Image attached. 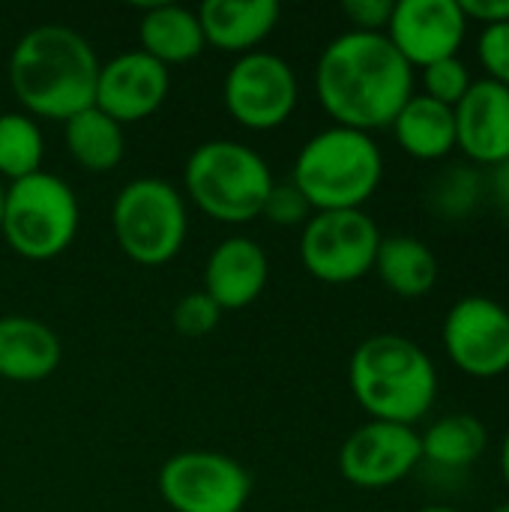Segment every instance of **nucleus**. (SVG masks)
I'll list each match as a JSON object with an SVG mask.
<instances>
[{"label": "nucleus", "mask_w": 509, "mask_h": 512, "mask_svg": "<svg viewBox=\"0 0 509 512\" xmlns=\"http://www.w3.org/2000/svg\"><path fill=\"white\" fill-rule=\"evenodd\" d=\"M219 315L222 309L204 291H192L174 306V327L180 336L198 339V336H207L219 324Z\"/></svg>", "instance_id": "nucleus-27"}, {"label": "nucleus", "mask_w": 509, "mask_h": 512, "mask_svg": "<svg viewBox=\"0 0 509 512\" xmlns=\"http://www.w3.org/2000/svg\"><path fill=\"white\" fill-rule=\"evenodd\" d=\"M222 96L228 114L240 126L267 132L294 114L300 87L288 60L270 51H249L228 69Z\"/></svg>", "instance_id": "nucleus-10"}, {"label": "nucleus", "mask_w": 509, "mask_h": 512, "mask_svg": "<svg viewBox=\"0 0 509 512\" xmlns=\"http://www.w3.org/2000/svg\"><path fill=\"white\" fill-rule=\"evenodd\" d=\"M477 57L486 69V78L509 90V24H492L480 30Z\"/></svg>", "instance_id": "nucleus-28"}, {"label": "nucleus", "mask_w": 509, "mask_h": 512, "mask_svg": "<svg viewBox=\"0 0 509 512\" xmlns=\"http://www.w3.org/2000/svg\"><path fill=\"white\" fill-rule=\"evenodd\" d=\"M417 512H462V510H456V507H447V504H435V507H423V510H417Z\"/></svg>", "instance_id": "nucleus-34"}, {"label": "nucleus", "mask_w": 509, "mask_h": 512, "mask_svg": "<svg viewBox=\"0 0 509 512\" xmlns=\"http://www.w3.org/2000/svg\"><path fill=\"white\" fill-rule=\"evenodd\" d=\"M393 0H345L342 12L345 18L354 24L351 30H363V33H384L393 15Z\"/></svg>", "instance_id": "nucleus-30"}, {"label": "nucleus", "mask_w": 509, "mask_h": 512, "mask_svg": "<svg viewBox=\"0 0 509 512\" xmlns=\"http://www.w3.org/2000/svg\"><path fill=\"white\" fill-rule=\"evenodd\" d=\"M99 60L90 42L66 24L27 30L9 57V84L33 117L69 120L96 99Z\"/></svg>", "instance_id": "nucleus-2"}, {"label": "nucleus", "mask_w": 509, "mask_h": 512, "mask_svg": "<svg viewBox=\"0 0 509 512\" xmlns=\"http://www.w3.org/2000/svg\"><path fill=\"white\" fill-rule=\"evenodd\" d=\"M471 84H474V78L462 57H447V60L423 66V93L441 105L456 108L462 102V96L471 90Z\"/></svg>", "instance_id": "nucleus-26"}, {"label": "nucleus", "mask_w": 509, "mask_h": 512, "mask_svg": "<svg viewBox=\"0 0 509 512\" xmlns=\"http://www.w3.org/2000/svg\"><path fill=\"white\" fill-rule=\"evenodd\" d=\"M63 141L69 156L84 168V171H111L120 165L126 153V135L117 120H111L105 111L96 105L72 114L63 123Z\"/></svg>", "instance_id": "nucleus-23"}, {"label": "nucleus", "mask_w": 509, "mask_h": 512, "mask_svg": "<svg viewBox=\"0 0 509 512\" xmlns=\"http://www.w3.org/2000/svg\"><path fill=\"white\" fill-rule=\"evenodd\" d=\"M420 462V432L381 420L354 429L339 450V471L357 489H390L411 477Z\"/></svg>", "instance_id": "nucleus-12"}, {"label": "nucleus", "mask_w": 509, "mask_h": 512, "mask_svg": "<svg viewBox=\"0 0 509 512\" xmlns=\"http://www.w3.org/2000/svg\"><path fill=\"white\" fill-rule=\"evenodd\" d=\"M45 138L36 120L24 111L0 114V180H24L42 171Z\"/></svg>", "instance_id": "nucleus-25"}, {"label": "nucleus", "mask_w": 509, "mask_h": 512, "mask_svg": "<svg viewBox=\"0 0 509 512\" xmlns=\"http://www.w3.org/2000/svg\"><path fill=\"white\" fill-rule=\"evenodd\" d=\"M498 465H501V477L509 489V429L504 432V441H501V453H498Z\"/></svg>", "instance_id": "nucleus-33"}, {"label": "nucleus", "mask_w": 509, "mask_h": 512, "mask_svg": "<svg viewBox=\"0 0 509 512\" xmlns=\"http://www.w3.org/2000/svg\"><path fill=\"white\" fill-rule=\"evenodd\" d=\"M492 512H509V501H504V504H498V507H495V510Z\"/></svg>", "instance_id": "nucleus-36"}, {"label": "nucleus", "mask_w": 509, "mask_h": 512, "mask_svg": "<svg viewBox=\"0 0 509 512\" xmlns=\"http://www.w3.org/2000/svg\"><path fill=\"white\" fill-rule=\"evenodd\" d=\"M78 219V198L69 183L36 171L6 186L0 234L21 258L48 261L72 246Z\"/></svg>", "instance_id": "nucleus-6"}, {"label": "nucleus", "mask_w": 509, "mask_h": 512, "mask_svg": "<svg viewBox=\"0 0 509 512\" xmlns=\"http://www.w3.org/2000/svg\"><path fill=\"white\" fill-rule=\"evenodd\" d=\"M270 279L267 252L249 237H228L222 240L204 267V294L225 312V309H246L252 306Z\"/></svg>", "instance_id": "nucleus-16"}, {"label": "nucleus", "mask_w": 509, "mask_h": 512, "mask_svg": "<svg viewBox=\"0 0 509 512\" xmlns=\"http://www.w3.org/2000/svg\"><path fill=\"white\" fill-rule=\"evenodd\" d=\"M468 21H477L483 27L509 24V0H459Z\"/></svg>", "instance_id": "nucleus-31"}, {"label": "nucleus", "mask_w": 509, "mask_h": 512, "mask_svg": "<svg viewBox=\"0 0 509 512\" xmlns=\"http://www.w3.org/2000/svg\"><path fill=\"white\" fill-rule=\"evenodd\" d=\"M444 351L450 363L477 381L509 372V309L504 303L471 294L453 303L444 318Z\"/></svg>", "instance_id": "nucleus-11"}, {"label": "nucleus", "mask_w": 509, "mask_h": 512, "mask_svg": "<svg viewBox=\"0 0 509 512\" xmlns=\"http://www.w3.org/2000/svg\"><path fill=\"white\" fill-rule=\"evenodd\" d=\"M486 198V174L459 159L447 162L426 186V207L444 222H465L477 213Z\"/></svg>", "instance_id": "nucleus-24"}, {"label": "nucleus", "mask_w": 509, "mask_h": 512, "mask_svg": "<svg viewBox=\"0 0 509 512\" xmlns=\"http://www.w3.org/2000/svg\"><path fill=\"white\" fill-rule=\"evenodd\" d=\"M138 39L141 51L159 60L162 66L189 63L207 45L198 12L180 3H153L138 24Z\"/></svg>", "instance_id": "nucleus-20"}, {"label": "nucleus", "mask_w": 509, "mask_h": 512, "mask_svg": "<svg viewBox=\"0 0 509 512\" xmlns=\"http://www.w3.org/2000/svg\"><path fill=\"white\" fill-rule=\"evenodd\" d=\"M159 495L174 512H243L252 495L249 471L213 450H186L159 471Z\"/></svg>", "instance_id": "nucleus-9"}, {"label": "nucleus", "mask_w": 509, "mask_h": 512, "mask_svg": "<svg viewBox=\"0 0 509 512\" xmlns=\"http://www.w3.org/2000/svg\"><path fill=\"white\" fill-rule=\"evenodd\" d=\"M3 198H6V186H3V180H0V222H3Z\"/></svg>", "instance_id": "nucleus-35"}, {"label": "nucleus", "mask_w": 509, "mask_h": 512, "mask_svg": "<svg viewBox=\"0 0 509 512\" xmlns=\"http://www.w3.org/2000/svg\"><path fill=\"white\" fill-rule=\"evenodd\" d=\"M312 213L315 210L309 207V201L303 198V192L294 183H273V189L264 201V210H261V216H267L273 225H285V228L306 225Z\"/></svg>", "instance_id": "nucleus-29"}, {"label": "nucleus", "mask_w": 509, "mask_h": 512, "mask_svg": "<svg viewBox=\"0 0 509 512\" xmlns=\"http://www.w3.org/2000/svg\"><path fill=\"white\" fill-rule=\"evenodd\" d=\"M420 447H423V462L441 471H465L483 459L489 447V432L480 417L456 411L435 420L420 435Z\"/></svg>", "instance_id": "nucleus-22"}, {"label": "nucleus", "mask_w": 509, "mask_h": 512, "mask_svg": "<svg viewBox=\"0 0 509 512\" xmlns=\"http://www.w3.org/2000/svg\"><path fill=\"white\" fill-rule=\"evenodd\" d=\"M471 21L459 0H399L393 6L387 39L411 66H429L459 57Z\"/></svg>", "instance_id": "nucleus-13"}, {"label": "nucleus", "mask_w": 509, "mask_h": 512, "mask_svg": "<svg viewBox=\"0 0 509 512\" xmlns=\"http://www.w3.org/2000/svg\"><path fill=\"white\" fill-rule=\"evenodd\" d=\"M171 87L168 66L144 54L141 48L123 51L99 66L93 105L120 126L135 123L159 111Z\"/></svg>", "instance_id": "nucleus-14"}, {"label": "nucleus", "mask_w": 509, "mask_h": 512, "mask_svg": "<svg viewBox=\"0 0 509 512\" xmlns=\"http://www.w3.org/2000/svg\"><path fill=\"white\" fill-rule=\"evenodd\" d=\"M276 0H207L198 9V21L207 45L231 54H249L279 24Z\"/></svg>", "instance_id": "nucleus-18"}, {"label": "nucleus", "mask_w": 509, "mask_h": 512, "mask_svg": "<svg viewBox=\"0 0 509 512\" xmlns=\"http://www.w3.org/2000/svg\"><path fill=\"white\" fill-rule=\"evenodd\" d=\"M57 333L27 315L0 318V381L33 384L60 366Z\"/></svg>", "instance_id": "nucleus-17"}, {"label": "nucleus", "mask_w": 509, "mask_h": 512, "mask_svg": "<svg viewBox=\"0 0 509 512\" xmlns=\"http://www.w3.org/2000/svg\"><path fill=\"white\" fill-rule=\"evenodd\" d=\"M348 384L369 420L414 426L438 399V369L432 357L399 333H378L357 345Z\"/></svg>", "instance_id": "nucleus-3"}, {"label": "nucleus", "mask_w": 509, "mask_h": 512, "mask_svg": "<svg viewBox=\"0 0 509 512\" xmlns=\"http://www.w3.org/2000/svg\"><path fill=\"white\" fill-rule=\"evenodd\" d=\"M399 147L420 162H441L456 150V114L450 105L414 93L393 120Z\"/></svg>", "instance_id": "nucleus-19"}, {"label": "nucleus", "mask_w": 509, "mask_h": 512, "mask_svg": "<svg viewBox=\"0 0 509 512\" xmlns=\"http://www.w3.org/2000/svg\"><path fill=\"white\" fill-rule=\"evenodd\" d=\"M315 93L336 126L372 135L393 126L402 105L414 96V66L387 33L348 30L321 51Z\"/></svg>", "instance_id": "nucleus-1"}, {"label": "nucleus", "mask_w": 509, "mask_h": 512, "mask_svg": "<svg viewBox=\"0 0 509 512\" xmlns=\"http://www.w3.org/2000/svg\"><path fill=\"white\" fill-rule=\"evenodd\" d=\"M183 183L201 213L216 222L240 225L261 216L273 189L270 165L240 141H204L186 159Z\"/></svg>", "instance_id": "nucleus-5"}, {"label": "nucleus", "mask_w": 509, "mask_h": 512, "mask_svg": "<svg viewBox=\"0 0 509 512\" xmlns=\"http://www.w3.org/2000/svg\"><path fill=\"white\" fill-rule=\"evenodd\" d=\"M375 273L393 294L414 300V297H426L435 288L438 258L423 240L411 234H390L381 237Z\"/></svg>", "instance_id": "nucleus-21"}, {"label": "nucleus", "mask_w": 509, "mask_h": 512, "mask_svg": "<svg viewBox=\"0 0 509 512\" xmlns=\"http://www.w3.org/2000/svg\"><path fill=\"white\" fill-rule=\"evenodd\" d=\"M378 246L381 231L366 210H324L303 225L300 261L315 279L348 285L375 270Z\"/></svg>", "instance_id": "nucleus-8"}, {"label": "nucleus", "mask_w": 509, "mask_h": 512, "mask_svg": "<svg viewBox=\"0 0 509 512\" xmlns=\"http://www.w3.org/2000/svg\"><path fill=\"white\" fill-rule=\"evenodd\" d=\"M384 177L381 147L369 132L330 126L312 135L294 162L291 183L315 213L363 210Z\"/></svg>", "instance_id": "nucleus-4"}, {"label": "nucleus", "mask_w": 509, "mask_h": 512, "mask_svg": "<svg viewBox=\"0 0 509 512\" xmlns=\"http://www.w3.org/2000/svg\"><path fill=\"white\" fill-rule=\"evenodd\" d=\"M111 228L117 246L135 264H168L186 240V201L171 183L159 177H138L117 192Z\"/></svg>", "instance_id": "nucleus-7"}, {"label": "nucleus", "mask_w": 509, "mask_h": 512, "mask_svg": "<svg viewBox=\"0 0 509 512\" xmlns=\"http://www.w3.org/2000/svg\"><path fill=\"white\" fill-rule=\"evenodd\" d=\"M456 150L477 168H495L509 159V90L474 78L471 90L453 108Z\"/></svg>", "instance_id": "nucleus-15"}, {"label": "nucleus", "mask_w": 509, "mask_h": 512, "mask_svg": "<svg viewBox=\"0 0 509 512\" xmlns=\"http://www.w3.org/2000/svg\"><path fill=\"white\" fill-rule=\"evenodd\" d=\"M486 195L492 198L501 222L509 228V159L489 168V177H486Z\"/></svg>", "instance_id": "nucleus-32"}]
</instances>
